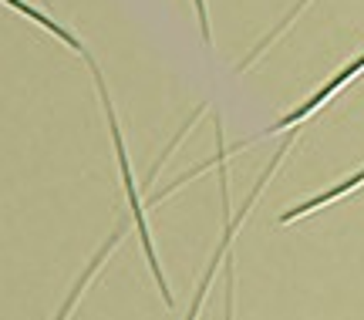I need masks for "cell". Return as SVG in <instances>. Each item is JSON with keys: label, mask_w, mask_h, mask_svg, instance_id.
Listing matches in <instances>:
<instances>
[{"label": "cell", "mask_w": 364, "mask_h": 320, "mask_svg": "<svg viewBox=\"0 0 364 320\" xmlns=\"http://www.w3.org/2000/svg\"><path fill=\"white\" fill-rule=\"evenodd\" d=\"M364 186V169H358V172H351L348 179H341L338 186H331V189H324V192H317L314 199H307V203H297V206H290V209H284L280 213V219L277 223H294V219H304V216H311L314 209H321V206H327V203H338V199H344L348 192H354V189H361Z\"/></svg>", "instance_id": "cell-3"}, {"label": "cell", "mask_w": 364, "mask_h": 320, "mask_svg": "<svg viewBox=\"0 0 364 320\" xmlns=\"http://www.w3.org/2000/svg\"><path fill=\"white\" fill-rule=\"evenodd\" d=\"M294 139L297 135H287L284 139V145L273 152V159H270V166L263 169V176L257 179V186L250 189V196H247V203L240 206V213L236 216H230V196H226V176H220V192H223V209H226V230H223V240H220V246H216V253H213V260H209V267H206V273H203V280H199V287H196V297H193V307H189V314H186V320H199V310H203V304H206V294H209V287H213V277H216V270H220V260L226 253H230V243H233V236H236V230H240V223L247 219V213L253 209V203L260 199V192L267 189V182H270V176L277 172V166L287 159V152H290V145H294Z\"/></svg>", "instance_id": "cell-1"}, {"label": "cell", "mask_w": 364, "mask_h": 320, "mask_svg": "<svg viewBox=\"0 0 364 320\" xmlns=\"http://www.w3.org/2000/svg\"><path fill=\"white\" fill-rule=\"evenodd\" d=\"M361 71H364V54H358V58H354L351 64H344V68H341V71H338L334 78H331L327 85H321V88L314 91L307 102L297 105L294 112H287V115L280 118V122H273L270 128H263L257 139H263V135H273V132H290V128H297L300 122H307V118H311L314 112H321V108H324V105L331 102V98H334L338 91H344V85H351V81H354L358 75H361ZM257 139H253V142H257Z\"/></svg>", "instance_id": "cell-2"}, {"label": "cell", "mask_w": 364, "mask_h": 320, "mask_svg": "<svg viewBox=\"0 0 364 320\" xmlns=\"http://www.w3.org/2000/svg\"><path fill=\"white\" fill-rule=\"evenodd\" d=\"M196 17H199V31H203V41L213 44V24H209V11H206V0H193Z\"/></svg>", "instance_id": "cell-6"}, {"label": "cell", "mask_w": 364, "mask_h": 320, "mask_svg": "<svg viewBox=\"0 0 364 320\" xmlns=\"http://www.w3.org/2000/svg\"><path fill=\"white\" fill-rule=\"evenodd\" d=\"M307 4H311V0H297V4H294V11L287 14L284 21H280V24L273 27L270 34H267V38H263L260 44H257V48H253V51H250L247 58H243V61L236 64V75H243V71H247V68H253V64L260 61V54L267 51V48H270V44H273V41H277V38H284V31H287V27H290V24H294V21H297V17H300V11H304V7H307Z\"/></svg>", "instance_id": "cell-5"}, {"label": "cell", "mask_w": 364, "mask_h": 320, "mask_svg": "<svg viewBox=\"0 0 364 320\" xmlns=\"http://www.w3.org/2000/svg\"><path fill=\"white\" fill-rule=\"evenodd\" d=\"M125 230H129V226H125V223H122V226H118V230L112 233V240H108V243L102 246V253H98V256H95V260H91V267L85 270V277H81V280L75 283V290H71V294H68V300H65V310H61V314H58V320H65L68 314H71V310H75V300H78V297H81V290H85V287H88V283H91V277H95V270H98V267H102V263H105V256H108V253H112V250H115L118 243H122V240H125Z\"/></svg>", "instance_id": "cell-4"}]
</instances>
